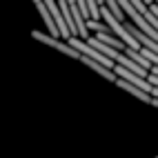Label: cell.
Segmentation results:
<instances>
[{
    "instance_id": "4",
    "label": "cell",
    "mask_w": 158,
    "mask_h": 158,
    "mask_svg": "<svg viewBox=\"0 0 158 158\" xmlns=\"http://www.w3.org/2000/svg\"><path fill=\"white\" fill-rule=\"evenodd\" d=\"M156 158H158V156H156Z\"/></svg>"
},
{
    "instance_id": "3",
    "label": "cell",
    "mask_w": 158,
    "mask_h": 158,
    "mask_svg": "<svg viewBox=\"0 0 158 158\" xmlns=\"http://www.w3.org/2000/svg\"><path fill=\"white\" fill-rule=\"evenodd\" d=\"M114 85H118V87H120L123 91H127L129 96H134V98H138V100H143V102H147V105L152 102V96H149V94H145V91H140L138 87H134V85H129V82H125V80H120V78H116V82H114Z\"/></svg>"
},
{
    "instance_id": "1",
    "label": "cell",
    "mask_w": 158,
    "mask_h": 158,
    "mask_svg": "<svg viewBox=\"0 0 158 158\" xmlns=\"http://www.w3.org/2000/svg\"><path fill=\"white\" fill-rule=\"evenodd\" d=\"M31 38L38 40V43H43V45H47V47H51V49H56V51H60V54L69 56V58H73V60H80V54H78L76 49H71L65 40H58L54 36L45 34V31H31Z\"/></svg>"
},
{
    "instance_id": "2",
    "label": "cell",
    "mask_w": 158,
    "mask_h": 158,
    "mask_svg": "<svg viewBox=\"0 0 158 158\" xmlns=\"http://www.w3.org/2000/svg\"><path fill=\"white\" fill-rule=\"evenodd\" d=\"M45 2V7H47V11H49V16H51V20L56 23V27H58V34H60V38H69L71 36V31H69V27H67V23H65V18H62V14H60V9H58V5H56V0H43Z\"/></svg>"
}]
</instances>
